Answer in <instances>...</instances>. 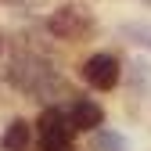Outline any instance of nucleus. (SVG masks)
<instances>
[{
    "mask_svg": "<svg viewBox=\"0 0 151 151\" xmlns=\"http://www.w3.org/2000/svg\"><path fill=\"white\" fill-rule=\"evenodd\" d=\"M4 76H7L11 86H18L22 93H29V97H40V101H47V104H50V101H61V97H72L65 76L54 68L47 58L29 54V50L14 54L11 65L4 68Z\"/></svg>",
    "mask_w": 151,
    "mask_h": 151,
    "instance_id": "nucleus-1",
    "label": "nucleus"
},
{
    "mask_svg": "<svg viewBox=\"0 0 151 151\" xmlns=\"http://www.w3.org/2000/svg\"><path fill=\"white\" fill-rule=\"evenodd\" d=\"M97 29V18H93L83 4H61L58 11H50L47 14V32L50 36H58V40H86V36Z\"/></svg>",
    "mask_w": 151,
    "mask_h": 151,
    "instance_id": "nucleus-2",
    "label": "nucleus"
},
{
    "mask_svg": "<svg viewBox=\"0 0 151 151\" xmlns=\"http://www.w3.org/2000/svg\"><path fill=\"white\" fill-rule=\"evenodd\" d=\"M83 79L93 86V90H111L119 86L122 79V68H119V58H111V54H90V58L83 61Z\"/></svg>",
    "mask_w": 151,
    "mask_h": 151,
    "instance_id": "nucleus-3",
    "label": "nucleus"
},
{
    "mask_svg": "<svg viewBox=\"0 0 151 151\" xmlns=\"http://www.w3.org/2000/svg\"><path fill=\"white\" fill-rule=\"evenodd\" d=\"M68 126L76 129V133H97L101 129V122H104V108L97 104V101H90V97H76L72 104H68Z\"/></svg>",
    "mask_w": 151,
    "mask_h": 151,
    "instance_id": "nucleus-4",
    "label": "nucleus"
},
{
    "mask_svg": "<svg viewBox=\"0 0 151 151\" xmlns=\"http://www.w3.org/2000/svg\"><path fill=\"white\" fill-rule=\"evenodd\" d=\"M36 133H40V137H72L76 129L68 126V115H65V111L58 104H50V108H43L40 122H36Z\"/></svg>",
    "mask_w": 151,
    "mask_h": 151,
    "instance_id": "nucleus-5",
    "label": "nucleus"
},
{
    "mask_svg": "<svg viewBox=\"0 0 151 151\" xmlns=\"http://www.w3.org/2000/svg\"><path fill=\"white\" fill-rule=\"evenodd\" d=\"M29 144H32V126L25 119H14L4 129V137H0V147L4 151H29Z\"/></svg>",
    "mask_w": 151,
    "mask_h": 151,
    "instance_id": "nucleus-6",
    "label": "nucleus"
},
{
    "mask_svg": "<svg viewBox=\"0 0 151 151\" xmlns=\"http://www.w3.org/2000/svg\"><path fill=\"white\" fill-rule=\"evenodd\" d=\"M90 147L93 151H129V140L115 129H97V133L90 137Z\"/></svg>",
    "mask_w": 151,
    "mask_h": 151,
    "instance_id": "nucleus-7",
    "label": "nucleus"
},
{
    "mask_svg": "<svg viewBox=\"0 0 151 151\" xmlns=\"http://www.w3.org/2000/svg\"><path fill=\"white\" fill-rule=\"evenodd\" d=\"M119 36L137 47H147L151 50V22H122L119 25Z\"/></svg>",
    "mask_w": 151,
    "mask_h": 151,
    "instance_id": "nucleus-8",
    "label": "nucleus"
},
{
    "mask_svg": "<svg viewBox=\"0 0 151 151\" xmlns=\"http://www.w3.org/2000/svg\"><path fill=\"white\" fill-rule=\"evenodd\" d=\"M129 83H133L140 93L151 90V65L147 61H129Z\"/></svg>",
    "mask_w": 151,
    "mask_h": 151,
    "instance_id": "nucleus-9",
    "label": "nucleus"
},
{
    "mask_svg": "<svg viewBox=\"0 0 151 151\" xmlns=\"http://www.w3.org/2000/svg\"><path fill=\"white\" fill-rule=\"evenodd\" d=\"M40 147L43 151H76L72 137H40Z\"/></svg>",
    "mask_w": 151,
    "mask_h": 151,
    "instance_id": "nucleus-10",
    "label": "nucleus"
},
{
    "mask_svg": "<svg viewBox=\"0 0 151 151\" xmlns=\"http://www.w3.org/2000/svg\"><path fill=\"white\" fill-rule=\"evenodd\" d=\"M0 4H7V7H22V11H32V7L50 4V0H0Z\"/></svg>",
    "mask_w": 151,
    "mask_h": 151,
    "instance_id": "nucleus-11",
    "label": "nucleus"
},
{
    "mask_svg": "<svg viewBox=\"0 0 151 151\" xmlns=\"http://www.w3.org/2000/svg\"><path fill=\"white\" fill-rule=\"evenodd\" d=\"M0 50H4V40H0Z\"/></svg>",
    "mask_w": 151,
    "mask_h": 151,
    "instance_id": "nucleus-12",
    "label": "nucleus"
}]
</instances>
